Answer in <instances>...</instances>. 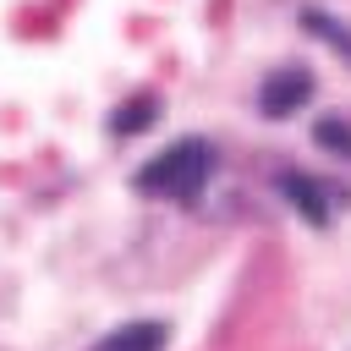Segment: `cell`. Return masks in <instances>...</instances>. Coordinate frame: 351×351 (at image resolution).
I'll list each match as a JSON object with an SVG mask.
<instances>
[{
	"mask_svg": "<svg viewBox=\"0 0 351 351\" xmlns=\"http://www.w3.org/2000/svg\"><path fill=\"white\" fill-rule=\"evenodd\" d=\"M208 170H214V148H208L203 137H181V143H170L165 154H154V159L137 170V186H143L148 197L192 203V197L203 192Z\"/></svg>",
	"mask_w": 351,
	"mask_h": 351,
	"instance_id": "obj_1",
	"label": "cell"
},
{
	"mask_svg": "<svg viewBox=\"0 0 351 351\" xmlns=\"http://www.w3.org/2000/svg\"><path fill=\"white\" fill-rule=\"evenodd\" d=\"M307 93H313V77L296 71V66H285V71L263 77V88H258V110H263V115H291V110L307 104Z\"/></svg>",
	"mask_w": 351,
	"mask_h": 351,
	"instance_id": "obj_2",
	"label": "cell"
},
{
	"mask_svg": "<svg viewBox=\"0 0 351 351\" xmlns=\"http://www.w3.org/2000/svg\"><path fill=\"white\" fill-rule=\"evenodd\" d=\"M165 340H170V329H165V324H154V318H143V324L115 329L99 351H165Z\"/></svg>",
	"mask_w": 351,
	"mask_h": 351,
	"instance_id": "obj_3",
	"label": "cell"
},
{
	"mask_svg": "<svg viewBox=\"0 0 351 351\" xmlns=\"http://www.w3.org/2000/svg\"><path fill=\"white\" fill-rule=\"evenodd\" d=\"M280 186H285V197L307 214V225H329V203H324V192H318L313 181H302V176H280Z\"/></svg>",
	"mask_w": 351,
	"mask_h": 351,
	"instance_id": "obj_4",
	"label": "cell"
},
{
	"mask_svg": "<svg viewBox=\"0 0 351 351\" xmlns=\"http://www.w3.org/2000/svg\"><path fill=\"white\" fill-rule=\"evenodd\" d=\"M154 115H159V104H154V99H137V104H121V110L110 115V132H115V137H126V132H143V126H148Z\"/></svg>",
	"mask_w": 351,
	"mask_h": 351,
	"instance_id": "obj_5",
	"label": "cell"
},
{
	"mask_svg": "<svg viewBox=\"0 0 351 351\" xmlns=\"http://www.w3.org/2000/svg\"><path fill=\"white\" fill-rule=\"evenodd\" d=\"M318 143H324L329 154L351 159V121H340V115H324V121H318Z\"/></svg>",
	"mask_w": 351,
	"mask_h": 351,
	"instance_id": "obj_6",
	"label": "cell"
},
{
	"mask_svg": "<svg viewBox=\"0 0 351 351\" xmlns=\"http://www.w3.org/2000/svg\"><path fill=\"white\" fill-rule=\"evenodd\" d=\"M302 27H313V33H324V38L335 44V55H346V60H351V33H346V27H335V22L324 16V11H302Z\"/></svg>",
	"mask_w": 351,
	"mask_h": 351,
	"instance_id": "obj_7",
	"label": "cell"
}]
</instances>
